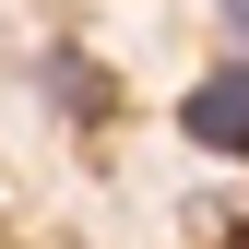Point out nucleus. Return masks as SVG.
<instances>
[{"label":"nucleus","instance_id":"3","mask_svg":"<svg viewBox=\"0 0 249 249\" xmlns=\"http://www.w3.org/2000/svg\"><path fill=\"white\" fill-rule=\"evenodd\" d=\"M226 249H249V226H226Z\"/></svg>","mask_w":249,"mask_h":249},{"label":"nucleus","instance_id":"2","mask_svg":"<svg viewBox=\"0 0 249 249\" xmlns=\"http://www.w3.org/2000/svg\"><path fill=\"white\" fill-rule=\"evenodd\" d=\"M213 12H226V36H237V48H249V0H213Z\"/></svg>","mask_w":249,"mask_h":249},{"label":"nucleus","instance_id":"1","mask_svg":"<svg viewBox=\"0 0 249 249\" xmlns=\"http://www.w3.org/2000/svg\"><path fill=\"white\" fill-rule=\"evenodd\" d=\"M178 131L202 154H249V59H226V71H202L190 95H178Z\"/></svg>","mask_w":249,"mask_h":249}]
</instances>
